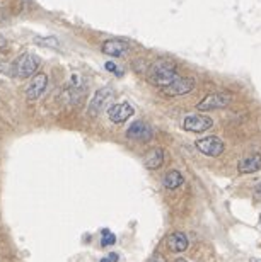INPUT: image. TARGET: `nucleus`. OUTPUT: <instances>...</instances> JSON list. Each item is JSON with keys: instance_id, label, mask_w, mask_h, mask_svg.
I'll use <instances>...</instances> for the list:
<instances>
[{"instance_id": "obj_5", "label": "nucleus", "mask_w": 261, "mask_h": 262, "mask_svg": "<svg viewBox=\"0 0 261 262\" xmlns=\"http://www.w3.org/2000/svg\"><path fill=\"white\" fill-rule=\"evenodd\" d=\"M195 78L191 77H178L174 82L169 83V85L162 87V92L169 97H176V96H186L195 89Z\"/></svg>"}, {"instance_id": "obj_17", "label": "nucleus", "mask_w": 261, "mask_h": 262, "mask_svg": "<svg viewBox=\"0 0 261 262\" xmlns=\"http://www.w3.org/2000/svg\"><path fill=\"white\" fill-rule=\"evenodd\" d=\"M115 242H116L115 233H111L109 230H102V238H101V245H102V247L113 245Z\"/></svg>"}, {"instance_id": "obj_20", "label": "nucleus", "mask_w": 261, "mask_h": 262, "mask_svg": "<svg viewBox=\"0 0 261 262\" xmlns=\"http://www.w3.org/2000/svg\"><path fill=\"white\" fill-rule=\"evenodd\" d=\"M147 262H166V259H164V257H162L161 254H154Z\"/></svg>"}, {"instance_id": "obj_18", "label": "nucleus", "mask_w": 261, "mask_h": 262, "mask_svg": "<svg viewBox=\"0 0 261 262\" xmlns=\"http://www.w3.org/2000/svg\"><path fill=\"white\" fill-rule=\"evenodd\" d=\"M106 70H108V72H113V73H116V75H123V72H121V70L118 68V65L116 63H113V62H108L106 63Z\"/></svg>"}, {"instance_id": "obj_11", "label": "nucleus", "mask_w": 261, "mask_h": 262, "mask_svg": "<svg viewBox=\"0 0 261 262\" xmlns=\"http://www.w3.org/2000/svg\"><path fill=\"white\" fill-rule=\"evenodd\" d=\"M102 53L113 56V58H120V56H125L130 51V45L123 39H106L101 46Z\"/></svg>"}, {"instance_id": "obj_22", "label": "nucleus", "mask_w": 261, "mask_h": 262, "mask_svg": "<svg viewBox=\"0 0 261 262\" xmlns=\"http://www.w3.org/2000/svg\"><path fill=\"white\" fill-rule=\"evenodd\" d=\"M249 262H261V259H256V257H253V259H251Z\"/></svg>"}, {"instance_id": "obj_15", "label": "nucleus", "mask_w": 261, "mask_h": 262, "mask_svg": "<svg viewBox=\"0 0 261 262\" xmlns=\"http://www.w3.org/2000/svg\"><path fill=\"white\" fill-rule=\"evenodd\" d=\"M183 182H184L183 174H181L179 170H176V168H172V170L166 172L164 179H162V184H164L166 189H169V191L178 189L179 186H183Z\"/></svg>"}, {"instance_id": "obj_1", "label": "nucleus", "mask_w": 261, "mask_h": 262, "mask_svg": "<svg viewBox=\"0 0 261 262\" xmlns=\"http://www.w3.org/2000/svg\"><path fill=\"white\" fill-rule=\"evenodd\" d=\"M179 77L178 67H176L174 62L167 58H157L148 65L147 68V80L152 83V85H157L159 89L169 85Z\"/></svg>"}, {"instance_id": "obj_3", "label": "nucleus", "mask_w": 261, "mask_h": 262, "mask_svg": "<svg viewBox=\"0 0 261 262\" xmlns=\"http://www.w3.org/2000/svg\"><path fill=\"white\" fill-rule=\"evenodd\" d=\"M234 101V96L227 91H218L213 94H208L203 101H200V104H197V109L202 112L207 111H215V109H223L229 104H232Z\"/></svg>"}, {"instance_id": "obj_12", "label": "nucleus", "mask_w": 261, "mask_h": 262, "mask_svg": "<svg viewBox=\"0 0 261 262\" xmlns=\"http://www.w3.org/2000/svg\"><path fill=\"white\" fill-rule=\"evenodd\" d=\"M167 249L171 252H174V254H179V252H184L188 249L190 245V240L188 237H186V233L183 232H172L169 237H167Z\"/></svg>"}, {"instance_id": "obj_21", "label": "nucleus", "mask_w": 261, "mask_h": 262, "mask_svg": "<svg viewBox=\"0 0 261 262\" xmlns=\"http://www.w3.org/2000/svg\"><path fill=\"white\" fill-rule=\"evenodd\" d=\"M256 193H258V194H261V182H259L258 186H256Z\"/></svg>"}, {"instance_id": "obj_10", "label": "nucleus", "mask_w": 261, "mask_h": 262, "mask_svg": "<svg viewBox=\"0 0 261 262\" xmlns=\"http://www.w3.org/2000/svg\"><path fill=\"white\" fill-rule=\"evenodd\" d=\"M152 128L143 121H135L128 126L127 129V137L130 140H135V142H148L152 138Z\"/></svg>"}, {"instance_id": "obj_7", "label": "nucleus", "mask_w": 261, "mask_h": 262, "mask_svg": "<svg viewBox=\"0 0 261 262\" xmlns=\"http://www.w3.org/2000/svg\"><path fill=\"white\" fill-rule=\"evenodd\" d=\"M46 87H48V75L46 73H34L32 80L26 89V97L27 101H36L45 94Z\"/></svg>"}, {"instance_id": "obj_16", "label": "nucleus", "mask_w": 261, "mask_h": 262, "mask_svg": "<svg viewBox=\"0 0 261 262\" xmlns=\"http://www.w3.org/2000/svg\"><path fill=\"white\" fill-rule=\"evenodd\" d=\"M34 43L38 46H45V48H51V50L60 48V41L55 36H38L34 37Z\"/></svg>"}, {"instance_id": "obj_6", "label": "nucleus", "mask_w": 261, "mask_h": 262, "mask_svg": "<svg viewBox=\"0 0 261 262\" xmlns=\"http://www.w3.org/2000/svg\"><path fill=\"white\" fill-rule=\"evenodd\" d=\"M195 145L207 157H220L223 153V148H226V145H223V142L218 137H205L202 140H198Z\"/></svg>"}, {"instance_id": "obj_14", "label": "nucleus", "mask_w": 261, "mask_h": 262, "mask_svg": "<svg viewBox=\"0 0 261 262\" xmlns=\"http://www.w3.org/2000/svg\"><path fill=\"white\" fill-rule=\"evenodd\" d=\"M237 168H239L241 174H251V172L261 170V155L259 153H253V155L242 158Z\"/></svg>"}, {"instance_id": "obj_2", "label": "nucleus", "mask_w": 261, "mask_h": 262, "mask_svg": "<svg viewBox=\"0 0 261 262\" xmlns=\"http://www.w3.org/2000/svg\"><path fill=\"white\" fill-rule=\"evenodd\" d=\"M41 58L34 53H22L16 58L12 65V73L19 78H29L38 72Z\"/></svg>"}, {"instance_id": "obj_8", "label": "nucleus", "mask_w": 261, "mask_h": 262, "mask_svg": "<svg viewBox=\"0 0 261 262\" xmlns=\"http://www.w3.org/2000/svg\"><path fill=\"white\" fill-rule=\"evenodd\" d=\"M111 97V89L109 87H102L99 91H96L94 97L91 99L89 106H87V114L96 118V116L101 114V111L104 109V104L109 101Z\"/></svg>"}, {"instance_id": "obj_13", "label": "nucleus", "mask_w": 261, "mask_h": 262, "mask_svg": "<svg viewBox=\"0 0 261 262\" xmlns=\"http://www.w3.org/2000/svg\"><path fill=\"white\" fill-rule=\"evenodd\" d=\"M162 163H164V150L159 147L151 148L145 155H143V165H145L148 170H157Z\"/></svg>"}, {"instance_id": "obj_23", "label": "nucleus", "mask_w": 261, "mask_h": 262, "mask_svg": "<svg viewBox=\"0 0 261 262\" xmlns=\"http://www.w3.org/2000/svg\"><path fill=\"white\" fill-rule=\"evenodd\" d=\"M174 262H186V260H184V259H176Z\"/></svg>"}, {"instance_id": "obj_9", "label": "nucleus", "mask_w": 261, "mask_h": 262, "mask_svg": "<svg viewBox=\"0 0 261 262\" xmlns=\"http://www.w3.org/2000/svg\"><path fill=\"white\" fill-rule=\"evenodd\" d=\"M133 112L135 109L130 102H118L108 109V118L111 123H125L128 118H132Z\"/></svg>"}, {"instance_id": "obj_4", "label": "nucleus", "mask_w": 261, "mask_h": 262, "mask_svg": "<svg viewBox=\"0 0 261 262\" xmlns=\"http://www.w3.org/2000/svg\"><path fill=\"white\" fill-rule=\"evenodd\" d=\"M213 126V119L205 114H188L183 119V128L190 133H205Z\"/></svg>"}, {"instance_id": "obj_19", "label": "nucleus", "mask_w": 261, "mask_h": 262, "mask_svg": "<svg viewBox=\"0 0 261 262\" xmlns=\"http://www.w3.org/2000/svg\"><path fill=\"white\" fill-rule=\"evenodd\" d=\"M101 262H118V254H116V252H111V254H108L106 257H102Z\"/></svg>"}]
</instances>
